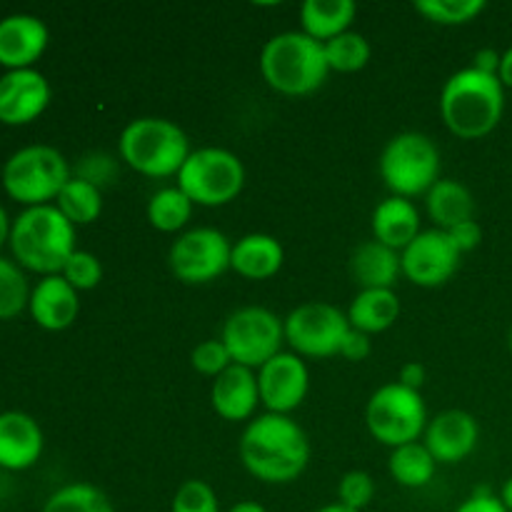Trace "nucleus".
<instances>
[{"label": "nucleus", "instance_id": "nucleus-6", "mask_svg": "<svg viewBox=\"0 0 512 512\" xmlns=\"http://www.w3.org/2000/svg\"><path fill=\"white\" fill-rule=\"evenodd\" d=\"M70 178L73 170L68 160L53 145H25L15 150L0 173L8 198L25 208L53 205Z\"/></svg>", "mask_w": 512, "mask_h": 512}, {"label": "nucleus", "instance_id": "nucleus-36", "mask_svg": "<svg viewBox=\"0 0 512 512\" xmlns=\"http://www.w3.org/2000/svg\"><path fill=\"white\" fill-rule=\"evenodd\" d=\"M375 498V480L365 470H350L338 483V503L360 512L368 508Z\"/></svg>", "mask_w": 512, "mask_h": 512}, {"label": "nucleus", "instance_id": "nucleus-49", "mask_svg": "<svg viewBox=\"0 0 512 512\" xmlns=\"http://www.w3.org/2000/svg\"><path fill=\"white\" fill-rule=\"evenodd\" d=\"M508 348H510V353H512V328H510V335H508Z\"/></svg>", "mask_w": 512, "mask_h": 512}, {"label": "nucleus", "instance_id": "nucleus-42", "mask_svg": "<svg viewBox=\"0 0 512 512\" xmlns=\"http://www.w3.org/2000/svg\"><path fill=\"white\" fill-rule=\"evenodd\" d=\"M500 58H503V53H498V50L480 48L478 53L473 55V65H470V68L480 70V73H485V75H498Z\"/></svg>", "mask_w": 512, "mask_h": 512}, {"label": "nucleus", "instance_id": "nucleus-24", "mask_svg": "<svg viewBox=\"0 0 512 512\" xmlns=\"http://www.w3.org/2000/svg\"><path fill=\"white\" fill-rule=\"evenodd\" d=\"M358 15L353 0H305L300 5V30L318 43H330L348 33Z\"/></svg>", "mask_w": 512, "mask_h": 512}, {"label": "nucleus", "instance_id": "nucleus-1", "mask_svg": "<svg viewBox=\"0 0 512 512\" xmlns=\"http://www.w3.org/2000/svg\"><path fill=\"white\" fill-rule=\"evenodd\" d=\"M240 463L255 480L288 485L310 463V440L290 415L263 413L245 425L240 435Z\"/></svg>", "mask_w": 512, "mask_h": 512}, {"label": "nucleus", "instance_id": "nucleus-4", "mask_svg": "<svg viewBox=\"0 0 512 512\" xmlns=\"http://www.w3.org/2000/svg\"><path fill=\"white\" fill-rule=\"evenodd\" d=\"M258 65L265 83L288 98L315 93L330 73L325 45L305 35L303 30L273 35L260 50Z\"/></svg>", "mask_w": 512, "mask_h": 512}, {"label": "nucleus", "instance_id": "nucleus-19", "mask_svg": "<svg viewBox=\"0 0 512 512\" xmlns=\"http://www.w3.org/2000/svg\"><path fill=\"white\" fill-rule=\"evenodd\" d=\"M45 448L38 420L20 410L0 413V468L10 473L33 468Z\"/></svg>", "mask_w": 512, "mask_h": 512}, {"label": "nucleus", "instance_id": "nucleus-22", "mask_svg": "<svg viewBox=\"0 0 512 512\" xmlns=\"http://www.w3.org/2000/svg\"><path fill=\"white\" fill-rule=\"evenodd\" d=\"M350 275L360 290H393L398 275H403L400 253L378 240H365L350 255Z\"/></svg>", "mask_w": 512, "mask_h": 512}, {"label": "nucleus", "instance_id": "nucleus-10", "mask_svg": "<svg viewBox=\"0 0 512 512\" xmlns=\"http://www.w3.org/2000/svg\"><path fill=\"white\" fill-rule=\"evenodd\" d=\"M220 340L228 348L233 365L258 370L270 358L283 353L285 328L283 320L273 310L260 308V305H245L228 315Z\"/></svg>", "mask_w": 512, "mask_h": 512}, {"label": "nucleus", "instance_id": "nucleus-5", "mask_svg": "<svg viewBox=\"0 0 512 512\" xmlns=\"http://www.w3.org/2000/svg\"><path fill=\"white\" fill-rule=\"evenodd\" d=\"M118 153L128 168L145 178H178L193 150L178 123L145 115L125 125L118 140Z\"/></svg>", "mask_w": 512, "mask_h": 512}, {"label": "nucleus", "instance_id": "nucleus-8", "mask_svg": "<svg viewBox=\"0 0 512 512\" xmlns=\"http://www.w3.org/2000/svg\"><path fill=\"white\" fill-rule=\"evenodd\" d=\"M178 188L200 208H220L243 193L245 165L233 150L198 148L188 155L178 173Z\"/></svg>", "mask_w": 512, "mask_h": 512}, {"label": "nucleus", "instance_id": "nucleus-3", "mask_svg": "<svg viewBox=\"0 0 512 512\" xmlns=\"http://www.w3.org/2000/svg\"><path fill=\"white\" fill-rule=\"evenodd\" d=\"M8 245L15 263L40 278L63 273L68 258L78 250L75 225L55 205L25 208L13 220Z\"/></svg>", "mask_w": 512, "mask_h": 512}, {"label": "nucleus", "instance_id": "nucleus-47", "mask_svg": "<svg viewBox=\"0 0 512 512\" xmlns=\"http://www.w3.org/2000/svg\"><path fill=\"white\" fill-rule=\"evenodd\" d=\"M498 498H500V503L505 505V510L512 512V478L505 480L503 488H500V495H498Z\"/></svg>", "mask_w": 512, "mask_h": 512}, {"label": "nucleus", "instance_id": "nucleus-37", "mask_svg": "<svg viewBox=\"0 0 512 512\" xmlns=\"http://www.w3.org/2000/svg\"><path fill=\"white\" fill-rule=\"evenodd\" d=\"M190 363H193V368L198 370L200 375H208V378L215 380L233 365V358H230L223 340L210 338L195 345L193 353H190Z\"/></svg>", "mask_w": 512, "mask_h": 512}, {"label": "nucleus", "instance_id": "nucleus-48", "mask_svg": "<svg viewBox=\"0 0 512 512\" xmlns=\"http://www.w3.org/2000/svg\"><path fill=\"white\" fill-rule=\"evenodd\" d=\"M315 512H355V510H350V508H345V505H340L338 500H335V503H330V505H323V508H318Z\"/></svg>", "mask_w": 512, "mask_h": 512}, {"label": "nucleus", "instance_id": "nucleus-33", "mask_svg": "<svg viewBox=\"0 0 512 512\" xmlns=\"http://www.w3.org/2000/svg\"><path fill=\"white\" fill-rule=\"evenodd\" d=\"M415 10L438 25H465L485 10V0H418Z\"/></svg>", "mask_w": 512, "mask_h": 512}, {"label": "nucleus", "instance_id": "nucleus-11", "mask_svg": "<svg viewBox=\"0 0 512 512\" xmlns=\"http://www.w3.org/2000/svg\"><path fill=\"white\" fill-rule=\"evenodd\" d=\"M285 343L293 348L300 358H333L340 355L345 335H348L350 323L348 315L333 303L313 300L290 310L288 318L283 320Z\"/></svg>", "mask_w": 512, "mask_h": 512}, {"label": "nucleus", "instance_id": "nucleus-34", "mask_svg": "<svg viewBox=\"0 0 512 512\" xmlns=\"http://www.w3.org/2000/svg\"><path fill=\"white\" fill-rule=\"evenodd\" d=\"M170 512H220L218 493L205 480H185L175 490Z\"/></svg>", "mask_w": 512, "mask_h": 512}, {"label": "nucleus", "instance_id": "nucleus-17", "mask_svg": "<svg viewBox=\"0 0 512 512\" xmlns=\"http://www.w3.org/2000/svg\"><path fill=\"white\" fill-rule=\"evenodd\" d=\"M50 30L38 15L13 13L0 20V68H35L48 50Z\"/></svg>", "mask_w": 512, "mask_h": 512}, {"label": "nucleus", "instance_id": "nucleus-45", "mask_svg": "<svg viewBox=\"0 0 512 512\" xmlns=\"http://www.w3.org/2000/svg\"><path fill=\"white\" fill-rule=\"evenodd\" d=\"M10 230H13V220L8 218V210L0 205V248L10 243Z\"/></svg>", "mask_w": 512, "mask_h": 512}, {"label": "nucleus", "instance_id": "nucleus-25", "mask_svg": "<svg viewBox=\"0 0 512 512\" xmlns=\"http://www.w3.org/2000/svg\"><path fill=\"white\" fill-rule=\"evenodd\" d=\"M345 315H348L350 328L373 338L398 323L400 298L395 290H360Z\"/></svg>", "mask_w": 512, "mask_h": 512}, {"label": "nucleus", "instance_id": "nucleus-23", "mask_svg": "<svg viewBox=\"0 0 512 512\" xmlns=\"http://www.w3.org/2000/svg\"><path fill=\"white\" fill-rule=\"evenodd\" d=\"M285 263V250L278 238L268 233L243 235L238 243H233L230 255V270L245 280H268L278 275Z\"/></svg>", "mask_w": 512, "mask_h": 512}, {"label": "nucleus", "instance_id": "nucleus-7", "mask_svg": "<svg viewBox=\"0 0 512 512\" xmlns=\"http://www.w3.org/2000/svg\"><path fill=\"white\" fill-rule=\"evenodd\" d=\"M378 170L390 193L413 200L440 180V150L425 133L405 130L385 143Z\"/></svg>", "mask_w": 512, "mask_h": 512}, {"label": "nucleus", "instance_id": "nucleus-30", "mask_svg": "<svg viewBox=\"0 0 512 512\" xmlns=\"http://www.w3.org/2000/svg\"><path fill=\"white\" fill-rule=\"evenodd\" d=\"M40 512H115V508L98 485L70 483L55 490Z\"/></svg>", "mask_w": 512, "mask_h": 512}, {"label": "nucleus", "instance_id": "nucleus-46", "mask_svg": "<svg viewBox=\"0 0 512 512\" xmlns=\"http://www.w3.org/2000/svg\"><path fill=\"white\" fill-rule=\"evenodd\" d=\"M228 512H268V510H265L260 503H255V500H240V503H235Z\"/></svg>", "mask_w": 512, "mask_h": 512}, {"label": "nucleus", "instance_id": "nucleus-13", "mask_svg": "<svg viewBox=\"0 0 512 512\" xmlns=\"http://www.w3.org/2000/svg\"><path fill=\"white\" fill-rule=\"evenodd\" d=\"M403 275L418 288H440L448 283L460 265V253L445 230H423L400 253Z\"/></svg>", "mask_w": 512, "mask_h": 512}, {"label": "nucleus", "instance_id": "nucleus-44", "mask_svg": "<svg viewBox=\"0 0 512 512\" xmlns=\"http://www.w3.org/2000/svg\"><path fill=\"white\" fill-rule=\"evenodd\" d=\"M498 80L503 83V88H512V45L508 50H505L503 58H500Z\"/></svg>", "mask_w": 512, "mask_h": 512}, {"label": "nucleus", "instance_id": "nucleus-35", "mask_svg": "<svg viewBox=\"0 0 512 512\" xmlns=\"http://www.w3.org/2000/svg\"><path fill=\"white\" fill-rule=\"evenodd\" d=\"M60 275H63L78 293H85V290H93L100 285V280H103V263L98 260V255L78 248L70 255Z\"/></svg>", "mask_w": 512, "mask_h": 512}, {"label": "nucleus", "instance_id": "nucleus-39", "mask_svg": "<svg viewBox=\"0 0 512 512\" xmlns=\"http://www.w3.org/2000/svg\"><path fill=\"white\" fill-rule=\"evenodd\" d=\"M445 233H448V238L453 240V245L458 248L460 255L473 253V250L483 243V228H480V223L475 218L465 220V223L455 225V228L445 230Z\"/></svg>", "mask_w": 512, "mask_h": 512}, {"label": "nucleus", "instance_id": "nucleus-31", "mask_svg": "<svg viewBox=\"0 0 512 512\" xmlns=\"http://www.w3.org/2000/svg\"><path fill=\"white\" fill-rule=\"evenodd\" d=\"M370 55H373V48H370L368 38L355 30H348L325 43V58L335 73H358L370 63Z\"/></svg>", "mask_w": 512, "mask_h": 512}, {"label": "nucleus", "instance_id": "nucleus-41", "mask_svg": "<svg viewBox=\"0 0 512 512\" xmlns=\"http://www.w3.org/2000/svg\"><path fill=\"white\" fill-rule=\"evenodd\" d=\"M455 512H508L505 505L500 503V498L495 493H490L488 488L475 490L470 498H465L463 503L455 508Z\"/></svg>", "mask_w": 512, "mask_h": 512}, {"label": "nucleus", "instance_id": "nucleus-40", "mask_svg": "<svg viewBox=\"0 0 512 512\" xmlns=\"http://www.w3.org/2000/svg\"><path fill=\"white\" fill-rule=\"evenodd\" d=\"M370 353H373V340H370V335L350 328L343 345H340V358L350 360V363H363V360L370 358Z\"/></svg>", "mask_w": 512, "mask_h": 512}, {"label": "nucleus", "instance_id": "nucleus-12", "mask_svg": "<svg viewBox=\"0 0 512 512\" xmlns=\"http://www.w3.org/2000/svg\"><path fill=\"white\" fill-rule=\"evenodd\" d=\"M233 243L218 228L185 230L168 250L170 273L185 285H208L230 270Z\"/></svg>", "mask_w": 512, "mask_h": 512}, {"label": "nucleus", "instance_id": "nucleus-28", "mask_svg": "<svg viewBox=\"0 0 512 512\" xmlns=\"http://www.w3.org/2000/svg\"><path fill=\"white\" fill-rule=\"evenodd\" d=\"M193 208V200L178 185H170V188H160L158 193H153L145 215H148V223L160 233H180L193 218Z\"/></svg>", "mask_w": 512, "mask_h": 512}, {"label": "nucleus", "instance_id": "nucleus-20", "mask_svg": "<svg viewBox=\"0 0 512 512\" xmlns=\"http://www.w3.org/2000/svg\"><path fill=\"white\" fill-rule=\"evenodd\" d=\"M210 405L228 423H245V420L250 423L260 405L255 370L243 368V365H230L223 375L213 380Z\"/></svg>", "mask_w": 512, "mask_h": 512}, {"label": "nucleus", "instance_id": "nucleus-21", "mask_svg": "<svg viewBox=\"0 0 512 512\" xmlns=\"http://www.w3.org/2000/svg\"><path fill=\"white\" fill-rule=\"evenodd\" d=\"M373 240L388 245V248L403 253L423 230H420L418 205L408 198H390L380 200L378 208L373 210Z\"/></svg>", "mask_w": 512, "mask_h": 512}, {"label": "nucleus", "instance_id": "nucleus-27", "mask_svg": "<svg viewBox=\"0 0 512 512\" xmlns=\"http://www.w3.org/2000/svg\"><path fill=\"white\" fill-rule=\"evenodd\" d=\"M388 470L390 478L403 488H425L435 478L438 463L423 443H408L390 453Z\"/></svg>", "mask_w": 512, "mask_h": 512}, {"label": "nucleus", "instance_id": "nucleus-43", "mask_svg": "<svg viewBox=\"0 0 512 512\" xmlns=\"http://www.w3.org/2000/svg\"><path fill=\"white\" fill-rule=\"evenodd\" d=\"M398 383L410 390H418L420 393V388L425 385V368L420 363H405L403 368H400Z\"/></svg>", "mask_w": 512, "mask_h": 512}, {"label": "nucleus", "instance_id": "nucleus-16", "mask_svg": "<svg viewBox=\"0 0 512 512\" xmlns=\"http://www.w3.org/2000/svg\"><path fill=\"white\" fill-rule=\"evenodd\" d=\"M480 425L468 410H443L428 420L423 445L430 450L438 465L463 463L478 448Z\"/></svg>", "mask_w": 512, "mask_h": 512}, {"label": "nucleus", "instance_id": "nucleus-26", "mask_svg": "<svg viewBox=\"0 0 512 512\" xmlns=\"http://www.w3.org/2000/svg\"><path fill=\"white\" fill-rule=\"evenodd\" d=\"M425 208H428L430 220L438 230H450L455 225L473 220L475 198L460 180L440 178L425 195Z\"/></svg>", "mask_w": 512, "mask_h": 512}, {"label": "nucleus", "instance_id": "nucleus-18", "mask_svg": "<svg viewBox=\"0 0 512 512\" xmlns=\"http://www.w3.org/2000/svg\"><path fill=\"white\" fill-rule=\"evenodd\" d=\"M28 313L35 320V325L48 330V333L68 330L80 313L78 290L63 275L40 278L30 290Z\"/></svg>", "mask_w": 512, "mask_h": 512}, {"label": "nucleus", "instance_id": "nucleus-15", "mask_svg": "<svg viewBox=\"0 0 512 512\" xmlns=\"http://www.w3.org/2000/svg\"><path fill=\"white\" fill-rule=\"evenodd\" d=\"M53 90L40 70H5L0 75V123L30 125L48 110Z\"/></svg>", "mask_w": 512, "mask_h": 512}, {"label": "nucleus", "instance_id": "nucleus-29", "mask_svg": "<svg viewBox=\"0 0 512 512\" xmlns=\"http://www.w3.org/2000/svg\"><path fill=\"white\" fill-rule=\"evenodd\" d=\"M55 208L78 228V225H90L100 218L103 213V190L95 188L93 183L80 178H70L65 188L60 190Z\"/></svg>", "mask_w": 512, "mask_h": 512}, {"label": "nucleus", "instance_id": "nucleus-38", "mask_svg": "<svg viewBox=\"0 0 512 512\" xmlns=\"http://www.w3.org/2000/svg\"><path fill=\"white\" fill-rule=\"evenodd\" d=\"M115 173H118V163H115L110 155L90 153L80 160V165L75 168L73 175L80 180H88L95 188H103L105 183H110V180L115 178Z\"/></svg>", "mask_w": 512, "mask_h": 512}, {"label": "nucleus", "instance_id": "nucleus-2", "mask_svg": "<svg viewBox=\"0 0 512 512\" xmlns=\"http://www.w3.org/2000/svg\"><path fill=\"white\" fill-rule=\"evenodd\" d=\"M505 113V88L498 75L463 68L440 90V115L455 138L480 140L493 133Z\"/></svg>", "mask_w": 512, "mask_h": 512}, {"label": "nucleus", "instance_id": "nucleus-32", "mask_svg": "<svg viewBox=\"0 0 512 512\" xmlns=\"http://www.w3.org/2000/svg\"><path fill=\"white\" fill-rule=\"evenodd\" d=\"M30 283L15 260L0 255V320L18 318L30 303Z\"/></svg>", "mask_w": 512, "mask_h": 512}, {"label": "nucleus", "instance_id": "nucleus-14", "mask_svg": "<svg viewBox=\"0 0 512 512\" xmlns=\"http://www.w3.org/2000/svg\"><path fill=\"white\" fill-rule=\"evenodd\" d=\"M255 375H258L260 405L268 413L290 415L308 398L310 370L300 355L278 353L263 368L255 370Z\"/></svg>", "mask_w": 512, "mask_h": 512}, {"label": "nucleus", "instance_id": "nucleus-9", "mask_svg": "<svg viewBox=\"0 0 512 512\" xmlns=\"http://www.w3.org/2000/svg\"><path fill=\"white\" fill-rule=\"evenodd\" d=\"M428 408L418 390H410L405 385L385 383L370 395L368 408H365V425L370 435L380 445H388L390 450L400 445L418 443L428 428Z\"/></svg>", "mask_w": 512, "mask_h": 512}]
</instances>
